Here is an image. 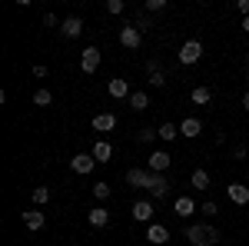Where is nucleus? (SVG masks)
Returning <instances> with one entry per match:
<instances>
[{"label": "nucleus", "mask_w": 249, "mask_h": 246, "mask_svg": "<svg viewBox=\"0 0 249 246\" xmlns=\"http://www.w3.org/2000/svg\"><path fill=\"white\" fill-rule=\"evenodd\" d=\"M146 107H150V96L143 94V90H136V94L130 96V110H136V114H143Z\"/></svg>", "instance_id": "nucleus-23"}, {"label": "nucleus", "mask_w": 249, "mask_h": 246, "mask_svg": "<svg viewBox=\"0 0 249 246\" xmlns=\"http://www.w3.org/2000/svg\"><path fill=\"white\" fill-rule=\"evenodd\" d=\"M34 103H37V107H50V103H53V94H50L47 87H40L37 94H34Z\"/></svg>", "instance_id": "nucleus-27"}, {"label": "nucleus", "mask_w": 249, "mask_h": 246, "mask_svg": "<svg viewBox=\"0 0 249 246\" xmlns=\"http://www.w3.org/2000/svg\"><path fill=\"white\" fill-rule=\"evenodd\" d=\"M146 189L153 193V200H163L166 193H170V180H166V173H150V183Z\"/></svg>", "instance_id": "nucleus-5"}, {"label": "nucleus", "mask_w": 249, "mask_h": 246, "mask_svg": "<svg viewBox=\"0 0 249 246\" xmlns=\"http://www.w3.org/2000/svg\"><path fill=\"white\" fill-rule=\"evenodd\" d=\"M146 240H150L153 246L170 243V229L163 227V223H150V227H146Z\"/></svg>", "instance_id": "nucleus-8"}, {"label": "nucleus", "mask_w": 249, "mask_h": 246, "mask_svg": "<svg viewBox=\"0 0 249 246\" xmlns=\"http://www.w3.org/2000/svg\"><path fill=\"white\" fill-rule=\"evenodd\" d=\"M107 14H123V0H107Z\"/></svg>", "instance_id": "nucleus-32"}, {"label": "nucleus", "mask_w": 249, "mask_h": 246, "mask_svg": "<svg viewBox=\"0 0 249 246\" xmlns=\"http://www.w3.org/2000/svg\"><path fill=\"white\" fill-rule=\"evenodd\" d=\"M243 110H249V90L243 94Z\"/></svg>", "instance_id": "nucleus-36"}, {"label": "nucleus", "mask_w": 249, "mask_h": 246, "mask_svg": "<svg viewBox=\"0 0 249 246\" xmlns=\"http://www.w3.org/2000/svg\"><path fill=\"white\" fill-rule=\"evenodd\" d=\"M50 196H53V193H50V187H37L34 193H30V200H34L37 207H43V203H50Z\"/></svg>", "instance_id": "nucleus-26"}, {"label": "nucleus", "mask_w": 249, "mask_h": 246, "mask_svg": "<svg viewBox=\"0 0 249 246\" xmlns=\"http://www.w3.org/2000/svg\"><path fill=\"white\" fill-rule=\"evenodd\" d=\"M136 30H140V34H143V30H150V17H146V10H143V14H136V23H133Z\"/></svg>", "instance_id": "nucleus-30"}, {"label": "nucleus", "mask_w": 249, "mask_h": 246, "mask_svg": "<svg viewBox=\"0 0 249 246\" xmlns=\"http://www.w3.org/2000/svg\"><path fill=\"white\" fill-rule=\"evenodd\" d=\"M57 23H63V20H57V14H50V10L43 14V27H57Z\"/></svg>", "instance_id": "nucleus-33"}, {"label": "nucleus", "mask_w": 249, "mask_h": 246, "mask_svg": "<svg viewBox=\"0 0 249 246\" xmlns=\"http://www.w3.org/2000/svg\"><path fill=\"white\" fill-rule=\"evenodd\" d=\"M133 220L136 223H153V203L150 200H140V203H133Z\"/></svg>", "instance_id": "nucleus-10"}, {"label": "nucleus", "mask_w": 249, "mask_h": 246, "mask_svg": "<svg viewBox=\"0 0 249 246\" xmlns=\"http://www.w3.org/2000/svg\"><path fill=\"white\" fill-rule=\"evenodd\" d=\"M199 57H203V43H199V40H186V43L179 47V63H183V67H193Z\"/></svg>", "instance_id": "nucleus-2"}, {"label": "nucleus", "mask_w": 249, "mask_h": 246, "mask_svg": "<svg viewBox=\"0 0 249 246\" xmlns=\"http://www.w3.org/2000/svg\"><path fill=\"white\" fill-rule=\"evenodd\" d=\"M156 136H160V133H156V130H153V127H143V130L136 133V140H140V143H153Z\"/></svg>", "instance_id": "nucleus-28"}, {"label": "nucleus", "mask_w": 249, "mask_h": 246, "mask_svg": "<svg viewBox=\"0 0 249 246\" xmlns=\"http://www.w3.org/2000/svg\"><path fill=\"white\" fill-rule=\"evenodd\" d=\"M243 30H246V34H249V17H243Z\"/></svg>", "instance_id": "nucleus-37"}, {"label": "nucleus", "mask_w": 249, "mask_h": 246, "mask_svg": "<svg viewBox=\"0 0 249 246\" xmlns=\"http://www.w3.org/2000/svg\"><path fill=\"white\" fill-rule=\"evenodd\" d=\"M146 70H150V83H153V87H166V74H163L160 60H150V63H146Z\"/></svg>", "instance_id": "nucleus-20"}, {"label": "nucleus", "mask_w": 249, "mask_h": 246, "mask_svg": "<svg viewBox=\"0 0 249 246\" xmlns=\"http://www.w3.org/2000/svg\"><path fill=\"white\" fill-rule=\"evenodd\" d=\"M146 163H150V173H166V170H170V163H173V156L166 150H153Z\"/></svg>", "instance_id": "nucleus-6"}, {"label": "nucleus", "mask_w": 249, "mask_h": 246, "mask_svg": "<svg viewBox=\"0 0 249 246\" xmlns=\"http://www.w3.org/2000/svg\"><path fill=\"white\" fill-rule=\"evenodd\" d=\"M143 10H146V14H163V10H166V0H146Z\"/></svg>", "instance_id": "nucleus-29"}, {"label": "nucleus", "mask_w": 249, "mask_h": 246, "mask_svg": "<svg viewBox=\"0 0 249 246\" xmlns=\"http://www.w3.org/2000/svg\"><path fill=\"white\" fill-rule=\"evenodd\" d=\"M160 140H163V143H173V140H176V136H179V127H176V123H160Z\"/></svg>", "instance_id": "nucleus-22"}, {"label": "nucleus", "mask_w": 249, "mask_h": 246, "mask_svg": "<svg viewBox=\"0 0 249 246\" xmlns=\"http://www.w3.org/2000/svg\"><path fill=\"white\" fill-rule=\"evenodd\" d=\"M173 213H176V216H193V213H196L193 196H176V200H173Z\"/></svg>", "instance_id": "nucleus-18"}, {"label": "nucleus", "mask_w": 249, "mask_h": 246, "mask_svg": "<svg viewBox=\"0 0 249 246\" xmlns=\"http://www.w3.org/2000/svg\"><path fill=\"white\" fill-rule=\"evenodd\" d=\"M90 193H93L96 203H103V200H110V183H103V180H100V183H93V187H90Z\"/></svg>", "instance_id": "nucleus-24"}, {"label": "nucleus", "mask_w": 249, "mask_h": 246, "mask_svg": "<svg viewBox=\"0 0 249 246\" xmlns=\"http://www.w3.org/2000/svg\"><path fill=\"white\" fill-rule=\"evenodd\" d=\"M110 96H116V100H126V96H133V90H130V80H123V76H116V80H110Z\"/></svg>", "instance_id": "nucleus-15"}, {"label": "nucleus", "mask_w": 249, "mask_h": 246, "mask_svg": "<svg viewBox=\"0 0 249 246\" xmlns=\"http://www.w3.org/2000/svg\"><path fill=\"white\" fill-rule=\"evenodd\" d=\"M70 170L77 173V176H90V173L96 170V160H93V153H77V156L70 160Z\"/></svg>", "instance_id": "nucleus-3"}, {"label": "nucleus", "mask_w": 249, "mask_h": 246, "mask_svg": "<svg viewBox=\"0 0 249 246\" xmlns=\"http://www.w3.org/2000/svg\"><path fill=\"white\" fill-rule=\"evenodd\" d=\"M246 143H236V147H232V156H236V160H243V156H246Z\"/></svg>", "instance_id": "nucleus-34"}, {"label": "nucleus", "mask_w": 249, "mask_h": 246, "mask_svg": "<svg viewBox=\"0 0 249 246\" xmlns=\"http://www.w3.org/2000/svg\"><path fill=\"white\" fill-rule=\"evenodd\" d=\"M186 240H190L193 246H216L219 243V229L206 227V223H193V227L186 229Z\"/></svg>", "instance_id": "nucleus-1"}, {"label": "nucleus", "mask_w": 249, "mask_h": 246, "mask_svg": "<svg viewBox=\"0 0 249 246\" xmlns=\"http://www.w3.org/2000/svg\"><path fill=\"white\" fill-rule=\"evenodd\" d=\"M203 133V120L199 116H186L183 123H179V136H186V140H196Z\"/></svg>", "instance_id": "nucleus-7"}, {"label": "nucleus", "mask_w": 249, "mask_h": 246, "mask_svg": "<svg viewBox=\"0 0 249 246\" xmlns=\"http://www.w3.org/2000/svg\"><path fill=\"white\" fill-rule=\"evenodd\" d=\"M80 67H83V74H96V67H100V50H96V47H87L83 57H80Z\"/></svg>", "instance_id": "nucleus-13"}, {"label": "nucleus", "mask_w": 249, "mask_h": 246, "mask_svg": "<svg viewBox=\"0 0 249 246\" xmlns=\"http://www.w3.org/2000/svg\"><path fill=\"white\" fill-rule=\"evenodd\" d=\"M126 183H130V187L146 189V183H150V170H143V167H133V170H126Z\"/></svg>", "instance_id": "nucleus-17"}, {"label": "nucleus", "mask_w": 249, "mask_h": 246, "mask_svg": "<svg viewBox=\"0 0 249 246\" xmlns=\"http://www.w3.org/2000/svg\"><path fill=\"white\" fill-rule=\"evenodd\" d=\"M226 196H230L236 207H249V187H243V183H230L226 187Z\"/></svg>", "instance_id": "nucleus-9"}, {"label": "nucleus", "mask_w": 249, "mask_h": 246, "mask_svg": "<svg viewBox=\"0 0 249 246\" xmlns=\"http://www.w3.org/2000/svg\"><path fill=\"white\" fill-rule=\"evenodd\" d=\"M23 227L30 229V233L43 229V227H47V213H40V209H27V213H23Z\"/></svg>", "instance_id": "nucleus-11"}, {"label": "nucleus", "mask_w": 249, "mask_h": 246, "mask_svg": "<svg viewBox=\"0 0 249 246\" xmlns=\"http://www.w3.org/2000/svg\"><path fill=\"white\" fill-rule=\"evenodd\" d=\"M87 223L93 229H103L107 223H110V209H103V207H93L90 213H87Z\"/></svg>", "instance_id": "nucleus-16"}, {"label": "nucleus", "mask_w": 249, "mask_h": 246, "mask_svg": "<svg viewBox=\"0 0 249 246\" xmlns=\"http://www.w3.org/2000/svg\"><path fill=\"white\" fill-rule=\"evenodd\" d=\"M60 34L70 37V40H77L80 34H83V20H80V17H67L63 23H60Z\"/></svg>", "instance_id": "nucleus-14"}, {"label": "nucleus", "mask_w": 249, "mask_h": 246, "mask_svg": "<svg viewBox=\"0 0 249 246\" xmlns=\"http://www.w3.org/2000/svg\"><path fill=\"white\" fill-rule=\"evenodd\" d=\"M113 127H116V116L113 114H107V110H103V114L93 116V130L96 133H107V130H113Z\"/></svg>", "instance_id": "nucleus-19"}, {"label": "nucleus", "mask_w": 249, "mask_h": 246, "mask_svg": "<svg viewBox=\"0 0 249 246\" xmlns=\"http://www.w3.org/2000/svg\"><path fill=\"white\" fill-rule=\"evenodd\" d=\"M190 100L196 103V107H203V103H210V100H213V90H210V87H193Z\"/></svg>", "instance_id": "nucleus-21"}, {"label": "nucleus", "mask_w": 249, "mask_h": 246, "mask_svg": "<svg viewBox=\"0 0 249 246\" xmlns=\"http://www.w3.org/2000/svg\"><path fill=\"white\" fill-rule=\"evenodd\" d=\"M120 43H123L126 50H136V47L143 43V34L136 30L133 23H123V27H120Z\"/></svg>", "instance_id": "nucleus-4"}, {"label": "nucleus", "mask_w": 249, "mask_h": 246, "mask_svg": "<svg viewBox=\"0 0 249 246\" xmlns=\"http://www.w3.org/2000/svg\"><path fill=\"white\" fill-rule=\"evenodd\" d=\"M190 183H193L196 189H206V187H210V173H206V170H193Z\"/></svg>", "instance_id": "nucleus-25"}, {"label": "nucleus", "mask_w": 249, "mask_h": 246, "mask_svg": "<svg viewBox=\"0 0 249 246\" xmlns=\"http://www.w3.org/2000/svg\"><path fill=\"white\" fill-rule=\"evenodd\" d=\"M90 153H93L96 163H110V160H113V143H110V140H96Z\"/></svg>", "instance_id": "nucleus-12"}, {"label": "nucleus", "mask_w": 249, "mask_h": 246, "mask_svg": "<svg viewBox=\"0 0 249 246\" xmlns=\"http://www.w3.org/2000/svg\"><path fill=\"white\" fill-rule=\"evenodd\" d=\"M236 10H239L243 17H249V0H239V3H236Z\"/></svg>", "instance_id": "nucleus-35"}, {"label": "nucleus", "mask_w": 249, "mask_h": 246, "mask_svg": "<svg viewBox=\"0 0 249 246\" xmlns=\"http://www.w3.org/2000/svg\"><path fill=\"white\" fill-rule=\"evenodd\" d=\"M199 213H206V216H216V213H219V207H216V200H206V203L199 207Z\"/></svg>", "instance_id": "nucleus-31"}]
</instances>
